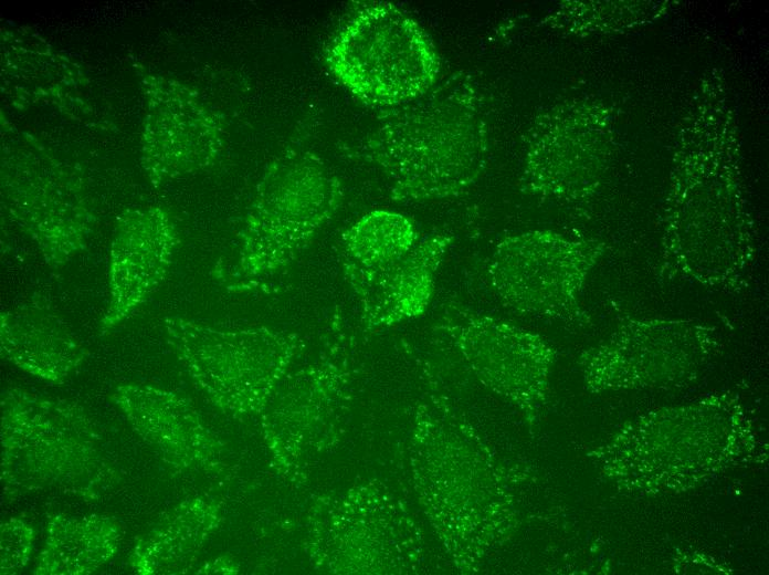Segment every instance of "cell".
Returning <instances> with one entry per match:
<instances>
[{
	"mask_svg": "<svg viewBox=\"0 0 769 575\" xmlns=\"http://www.w3.org/2000/svg\"><path fill=\"white\" fill-rule=\"evenodd\" d=\"M344 200L338 176L316 154L291 149L264 171L242 231L236 265L252 283L294 263Z\"/></svg>",
	"mask_w": 769,
	"mask_h": 575,
	"instance_id": "obj_3",
	"label": "cell"
},
{
	"mask_svg": "<svg viewBox=\"0 0 769 575\" xmlns=\"http://www.w3.org/2000/svg\"><path fill=\"white\" fill-rule=\"evenodd\" d=\"M451 242L452 237L442 232L420 238L400 260L354 290L366 326H390L422 315Z\"/></svg>",
	"mask_w": 769,
	"mask_h": 575,
	"instance_id": "obj_10",
	"label": "cell"
},
{
	"mask_svg": "<svg viewBox=\"0 0 769 575\" xmlns=\"http://www.w3.org/2000/svg\"><path fill=\"white\" fill-rule=\"evenodd\" d=\"M754 249L738 186L728 169H687L675 178L657 276L710 291L748 286Z\"/></svg>",
	"mask_w": 769,
	"mask_h": 575,
	"instance_id": "obj_2",
	"label": "cell"
},
{
	"mask_svg": "<svg viewBox=\"0 0 769 575\" xmlns=\"http://www.w3.org/2000/svg\"><path fill=\"white\" fill-rule=\"evenodd\" d=\"M712 328L685 320H630L583 356L596 390L670 381L686 376L712 349Z\"/></svg>",
	"mask_w": 769,
	"mask_h": 575,
	"instance_id": "obj_7",
	"label": "cell"
},
{
	"mask_svg": "<svg viewBox=\"0 0 769 575\" xmlns=\"http://www.w3.org/2000/svg\"><path fill=\"white\" fill-rule=\"evenodd\" d=\"M324 60L354 96L387 108L423 96L434 86L440 69L421 25L389 2L354 13L328 43Z\"/></svg>",
	"mask_w": 769,
	"mask_h": 575,
	"instance_id": "obj_4",
	"label": "cell"
},
{
	"mask_svg": "<svg viewBox=\"0 0 769 575\" xmlns=\"http://www.w3.org/2000/svg\"><path fill=\"white\" fill-rule=\"evenodd\" d=\"M602 254L600 242L568 240L550 231L507 236L489 258L488 282L514 311L587 323L580 294Z\"/></svg>",
	"mask_w": 769,
	"mask_h": 575,
	"instance_id": "obj_6",
	"label": "cell"
},
{
	"mask_svg": "<svg viewBox=\"0 0 769 575\" xmlns=\"http://www.w3.org/2000/svg\"><path fill=\"white\" fill-rule=\"evenodd\" d=\"M360 147L398 202L455 197L484 172L487 125L475 87L462 75L407 104L390 107Z\"/></svg>",
	"mask_w": 769,
	"mask_h": 575,
	"instance_id": "obj_1",
	"label": "cell"
},
{
	"mask_svg": "<svg viewBox=\"0 0 769 575\" xmlns=\"http://www.w3.org/2000/svg\"><path fill=\"white\" fill-rule=\"evenodd\" d=\"M1 348L20 368L55 381L83 357L82 348L42 295L2 312Z\"/></svg>",
	"mask_w": 769,
	"mask_h": 575,
	"instance_id": "obj_11",
	"label": "cell"
},
{
	"mask_svg": "<svg viewBox=\"0 0 769 575\" xmlns=\"http://www.w3.org/2000/svg\"><path fill=\"white\" fill-rule=\"evenodd\" d=\"M176 233L160 209L129 212L112 244L109 303L101 322L108 330L128 317L162 284L172 263Z\"/></svg>",
	"mask_w": 769,
	"mask_h": 575,
	"instance_id": "obj_9",
	"label": "cell"
},
{
	"mask_svg": "<svg viewBox=\"0 0 769 575\" xmlns=\"http://www.w3.org/2000/svg\"><path fill=\"white\" fill-rule=\"evenodd\" d=\"M445 305L440 326L478 377L523 406L537 405L545 395L552 351L516 326L460 303Z\"/></svg>",
	"mask_w": 769,
	"mask_h": 575,
	"instance_id": "obj_8",
	"label": "cell"
},
{
	"mask_svg": "<svg viewBox=\"0 0 769 575\" xmlns=\"http://www.w3.org/2000/svg\"><path fill=\"white\" fill-rule=\"evenodd\" d=\"M169 341L198 386L219 406L263 408L297 352V337L267 327L220 330L181 316L165 318Z\"/></svg>",
	"mask_w": 769,
	"mask_h": 575,
	"instance_id": "obj_5",
	"label": "cell"
},
{
	"mask_svg": "<svg viewBox=\"0 0 769 575\" xmlns=\"http://www.w3.org/2000/svg\"><path fill=\"white\" fill-rule=\"evenodd\" d=\"M420 239L407 216L376 209L362 215L340 238L346 282L354 291L405 255Z\"/></svg>",
	"mask_w": 769,
	"mask_h": 575,
	"instance_id": "obj_12",
	"label": "cell"
}]
</instances>
